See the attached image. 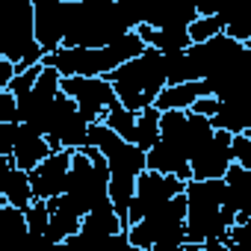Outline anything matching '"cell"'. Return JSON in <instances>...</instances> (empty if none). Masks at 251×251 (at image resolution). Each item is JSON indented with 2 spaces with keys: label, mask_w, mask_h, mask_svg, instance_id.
<instances>
[{
  "label": "cell",
  "mask_w": 251,
  "mask_h": 251,
  "mask_svg": "<svg viewBox=\"0 0 251 251\" xmlns=\"http://www.w3.org/2000/svg\"><path fill=\"white\" fill-rule=\"evenodd\" d=\"M248 48H251V39H248Z\"/></svg>",
  "instance_id": "33"
},
{
  "label": "cell",
  "mask_w": 251,
  "mask_h": 251,
  "mask_svg": "<svg viewBox=\"0 0 251 251\" xmlns=\"http://www.w3.org/2000/svg\"><path fill=\"white\" fill-rule=\"evenodd\" d=\"M62 92L74 98L80 115L92 124H103L106 112L118 103V95L106 77H68L62 80Z\"/></svg>",
  "instance_id": "10"
},
{
  "label": "cell",
  "mask_w": 251,
  "mask_h": 251,
  "mask_svg": "<svg viewBox=\"0 0 251 251\" xmlns=\"http://www.w3.org/2000/svg\"><path fill=\"white\" fill-rule=\"evenodd\" d=\"M0 166H3V180H0V192H3V198H0V207H15V210L27 213L33 207V201H36L30 175L21 172L12 163V157H0Z\"/></svg>",
  "instance_id": "14"
},
{
  "label": "cell",
  "mask_w": 251,
  "mask_h": 251,
  "mask_svg": "<svg viewBox=\"0 0 251 251\" xmlns=\"http://www.w3.org/2000/svg\"><path fill=\"white\" fill-rule=\"evenodd\" d=\"M198 6L195 3H172L166 9H157L151 15H145L142 24L154 27V30H189L198 21Z\"/></svg>",
  "instance_id": "20"
},
{
  "label": "cell",
  "mask_w": 251,
  "mask_h": 251,
  "mask_svg": "<svg viewBox=\"0 0 251 251\" xmlns=\"http://www.w3.org/2000/svg\"><path fill=\"white\" fill-rule=\"evenodd\" d=\"M53 154L50 142L39 133H33L30 127H24L21 124V130H18V142H15V151H12V163L21 169V172H36L48 157Z\"/></svg>",
  "instance_id": "16"
},
{
  "label": "cell",
  "mask_w": 251,
  "mask_h": 251,
  "mask_svg": "<svg viewBox=\"0 0 251 251\" xmlns=\"http://www.w3.org/2000/svg\"><path fill=\"white\" fill-rule=\"evenodd\" d=\"M0 216H3V245H6V251H21L24 242L30 239L27 216L15 207H0Z\"/></svg>",
  "instance_id": "22"
},
{
  "label": "cell",
  "mask_w": 251,
  "mask_h": 251,
  "mask_svg": "<svg viewBox=\"0 0 251 251\" xmlns=\"http://www.w3.org/2000/svg\"><path fill=\"white\" fill-rule=\"evenodd\" d=\"M219 109H222V100H219V98H210V95H207V98L195 100V106H192L189 112H195V115H204V118H210V121H213V118L219 115Z\"/></svg>",
  "instance_id": "30"
},
{
  "label": "cell",
  "mask_w": 251,
  "mask_h": 251,
  "mask_svg": "<svg viewBox=\"0 0 251 251\" xmlns=\"http://www.w3.org/2000/svg\"><path fill=\"white\" fill-rule=\"evenodd\" d=\"M222 33H225V24H222L219 15H213V18H198V21L189 27L192 45H204V42H210V39H216V36H222Z\"/></svg>",
  "instance_id": "26"
},
{
  "label": "cell",
  "mask_w": 251,
  "mask_h": 251,
  "mask_svg": "<svg viewBox=\"0 0 251 251\" xmlns=\"http://www.w3.org/2000/svg\"><path fill=\"white\" fill-rule=\"evenodd\" d=\"M136 33H139V39H142L148 48L160 50L163 56L186 53V50L192 48V36H189V30H154V27L142 24Z\"/></svg>",
  "instance_id": "19"
},
{
  "label": "cell",
  "mask_w": 251,
  "mask_h": 251,
  "mask_svg": "<svg viewBox=\"0 0 251 251\" xmlns=\"http://www.w3.org/2000/svg\"><path fill=\"white\" fill-rule=\"evenodd\" d=\"M148 172H157V175H172V177H180L183 183L192 180V163L177 151L172 148L169 142H157L151 151H148Z\"/></svg>",
  "instance_id": "17"
},
{
  "label": "cell",
  "mask_w": 251,
  "mask_h": 251,
  "mask_svg": "<svg viewBox=\"0 0 251 251\" xmlns=\"http://www.w3.org/2000/svg\"><path fill=\"white\" fill-rule=\"evenodd\" d=\"M89 130L92 124L80 115L74 98H68L65 92L56 98L53 112H50V127H48V142L56 151H80L89 148Z\"/></svg>",
  "instance_id": "9"
},
{
  "label": "cell",
  "mask_w": 251,
  "mask_h": 251,
  "mask_svg": "<svg viewBox=\"0 0 251 251\" xmlns=\"http://www.w3.org/2000/svg\"><path fill=\"white\" fill-rule=\"evenodd\" d=\"M24 216H27V227H30L33 236H48V230H50V207H48V201H33V207Z\"/></svg>",
  "instance_id": "25"
},
{
  "label": "cell",
  "mask_w": 251,
  "mask_h": 251,
  "mask_svg": "<svg viewBox=\"0 0 251 251\" xmlns=\"http://www.w3.org/2000/svg\"><path fill=\"white\" fill-rule=\"evenodd\" d=\"M106 80L112 83V89L118 95V103L130 112H145V109L157 106L160 95L169 86L163 53L154 50V48H148L139 59L115 68Z\"/></svg>",
  "instance_id": "3"
},
{
  "label": "cell",
  "mask_w": 251,
  "mask_h": 251,
  "mask_svg": "<svg viewBox=\"0 0 251 251\" xmlns=\"http://www.w3.org/2000/svg\"><path fill=\"white\" fill-rule=\"evenodd\" d=\"M145 15L112 3V0H68V33L65 48L100 50L142 27Z\"/></svg>",
  "instance_id": "1"
},
{
  "label": "cell",
  "mask_w": 251,
  "mask_h": 251,
  "mask_svg": "<svg viewBox=\"0 0 251 251\" xmlns=\"http://www.w3.org/2000/svg\"><path fill=\"white\" fill-rule=\"evenodd\" d=\"M163 62H166L169 86H180V83H201V80H195V71H192V62H189V50H186V53L163 56Z\"/></svg>",
  "instance_id": "24"
},
{
  "label": "cell",
  "mask_w": 251,
  "mask_h": 251,
  "mask_svg": "<svg viewBox=\"0 0 251 251\" xmlns=\"http://www.w3.org/2000/svg\"><path fill=\"white\" fill-rule=\"evenodd\" d=\"M136 121H139V112H130V109H124L121 103H115L109 112H106V118H103V124L112 130V133H118L124 142H133V133H136Z\"/></svg>",
  "instance_id": "23"
},
{
  "label": "cell",
  "mask_w": 251,
  "mask_h": 251,
  "mask_svg": "<svg viewBox=\"0 0 251 251\" xmlns=\"http://www.w3.org/2000/svg\"><path fill=\"white\" fill-rule=\"evenodd\" d=\"M45 251H68V245H65V242H50Z\"/></svg>",
  "instance_id": "31"
},
{
  "label": "cell",
  "mask_w": 251,
  "mask_h": 251,
  "mask_svg": "<svg viewBox=\"0 0 251 251\" xmlns=\"http://www.w3.org/2000/svg\"><path fill=\"white\" fill-rule=\"evenodd\" d=\"M186 192V183L180 177H172V175H157V172H142L139 180H136V198L130 204V219H127V227L130 225H139L145 219H151L154 213H160L169 201H175L177 195Z\"/></svg>",
  "instance_id": "8"
},
{
  "label": "cell",
  "mask_w": 251,
  "mask_h": 251,
  "mask_svg": "<svg viewBox=\"0 0 251 251\" xmlns=\"http://www.w3.org/2000/svg\"><path fill=\"white\" fill-rule=\"evenodd\" d=\"M186 251H207L204 245H186Z\"/></svg>",
  "instance_id": "32"
},
{
  "label": "cell",
  "mask_w": 251,
  "mask_h": 251,
  "mask_svg": "<svg viewBox=\"0 0 251 251\" xmlns=\"http://www.w3.org/2000/svg\"><path fill=\"white\" fill-rule=\"evenodd\" d=\"M160 130H163L160 139L169 142L172 148H177L189 163L216 133L213 121L204 115H195V112H163Z\"/></svg>",
  "instance_id": "7"
},
{
  "label": "cell",
  "mask_w": 251,
  "mask_h": 251,
  "mask_svg": "<svg viewBox=\"0 0 251 251\" xmlns=\"http://www.w3.org/2000/svg\"><path fill=\"white\" fill-rule=\"evenodd\" d=\"M0 124H21V106L12 92H0Z\"/></svg>",
  "instance_id": "27"
},
{
  "label": "cell",
  "mask_w": 251,
  "mask_h": 251,
  "mask_svg": "<svg viewBox=\"0 0 251 251\" xmlns=\"http://www.w3.org/2000/svg\"><path fill=\"white\" fill-rule=\"evenodd\" d=\"M21 124H0V157H12Z\"/></svg>",
  "instance_id": "29"
},
{
  "label": "cell",
  "mask_w": 251,
  "mask_h": 251,
  "mask_svg": "<svg viewBox=\"0 0 251 251\" xmlns=\"http://www.w3.org/2000/svg\"><path fill=\"white\" fill-rule=\"evenodd\" d=\"M145 50H148V45L139 39V33H130V36H124L121 42H115L109 48H100V50L62 48V50L45 56V65L59 71L62 80H68V77H109L115 68L139 59Z\"/></svg>",
  "instance_id": "2"
},
{
  "label": "cell",
  "mask_w": 251,
  "mask_h": 251,
  "mask_svg": "<svg viewBox=\"0 0 251 251\" xmlns=\"http://www.w3.org/2000/svg\"><path fill=\"white\" fill-rule=\"evenodd\" d=\"M71 160H74V151H56L36 172H30L36 201H53V198L65 195L68 175H71Z\"/></svg>",
  "instance_id": "13"
},
{
  "label": "cell",
  "mask_w": 251,
  "mask_h": 251,
  "mask_svg": "<svg viewBox=\"0 0 251 251\" xmlns=\"http://www.w3.org/2000/svg\"><path fill=\"white\" fill-rule=\"evenodd\" d=\"M227 198H225V210H230L236 216V225L248 222L251 219V172L242 169V166H230L227 177Z\"/></svg>",
  "instance_id": "15"
},
{
  "label": "cell",
  "mask_w": 251,
  "mask_h": 251,
  "mask_svg": "<svg viewBox=\"0 0 251 251\" xmlns=\"http://www.w3.org/2000/svg\"><path fill=\"white\" fill-rule=\"evenodd\" d=\"M109 163L98 148H80L74 151L71 160V175H68V186L65 195L59 198L68 210H74L80 219H86L92 210L109 204Z\"/></svg>",
  "instance_id": "4"
},
{
  "label": "cell",
  "mask_w": 251,
  "mask_h": 251,
  "mask_svg": "<svg viewBox=\"0 0 251 251\" xmlns=\"http://www.w3.org/2000/svg\"><path fill=\"white\" fill-rule=\"evenodd\" d=\"M36 9V39L50 56L65 48L68 33V0H33Z\"/></svg>",
  "instance_id": "11"
},
{
  "label": "cell",
  "mask_w": 251,
  "mask_h": 251,
  "mask_svg": "<svg viewBox=\"0 0 251 251\" xmlns=\"http://www.w3.org/2000/svg\"><path fill=\"white\" fill-rule=\"evenodd\" d=\"M233 163L251 172V139H248V133L233 136Z\"/></svg>",
  "instance_id": "28"
},
{
  "label": "cell",
  "mask_w": 251,
  "mask_h": 251,
  "mask_svg": "<svg viewBox=\"0 0 251 251\" xmlns=\"http://www.w3.org/2000/svg\"><path fill=\"white\" fill-rule=\"evenodd\" d=\"M0 56L9 59L18 74L30 71V68H39L45 65V50L36 39V9L33 3H18L12 12H9V24H6V39H3V50Z\"/></svg>",
  "instance_id": "5"
},
{
  "label": "cell",
  "mask_w": 251,
  "mask_h": 251,
  "mask_svg": "<svg viewBox=\"0 0 251 251\" xmlns=\"http://www.w3.org/2000/svg\"><path fill=\"white\" fill-rule=\"evenodd\" d=\"M233 166V136L216 130L213 139L192 157V180H225Z\"/></svg>",
  "instance_id": "12"
},
{
  "label": "cell",
  "mask_w": 251,
  "mask_h": 251,
  "mask_svg": "<svg viewBox=\"0 0 251 251\" xmlns=\"http://www.w3.org/2000/svg\"><path fill=\"white\" fill-rule=\"evenodd\" d=\"M89 145L98 148L106 163L112 177H124V180H139L142 172H148V154L130 142H124L118 133H112L106 124H95L89 130Z\"/></svg>",
  "instance_id": "6"
},
{
  "label": "cell",
  "mask_w": 251,
  "mask_h": 251,
  "mask_svg": "<svg viewBox=\"0 0 251 251\" xmlns=\"http://www.w3.org/2000/svg\"><path fill=\"white\" fill-rule=\"evenodd\" d=\"M48 207H50V230H48L50 242H65V239H71L83 230V219L74 210H68L59 198L48 201Z\"/></svg>",
  "instance_id": "21"
},
{
  "label": "cell",
  "mask_w": 251,
  "mask_h": 251,
  "mask_svg": "<svg viewBox=\"0 0 251 251\" xmlns=\"http://www.w3.org/2000/svg\"><path fill=\"white\" fill-rule=\"evenodd\" d=\"M210 95V86L201 80V83H180V86H166V92L160 95L157 100V109L160 112H189L195 106V100L207 98Z\"/></svg>",
  "instance_id": "18"
}]
</instances>
